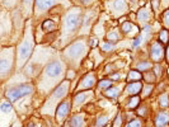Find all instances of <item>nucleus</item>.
<instances>
[{"mask_svg":"<svg viewBox=\"0 0 169 127\" xmlns=\"http://www.w3.org/2000/svg\"><path fill=\"white\" fill-rule=\"evenodd\" d=\"M65 71V65L61 60L59 58H55V60L50 61L47 64V66L44 67V71H43V75L41 78V81H40V90L42 91H48L53 85L56 84L60 78L62 76V74Z\"/></svg>","mask_w":169,"mask_h":127,"instance_id":"nucleus-1","label":"nucleus"},{"mask_svg":"<svg viewBox=\"0 0 169 127\" xmlns=\"http://www.w3.org/2000/svg\"><path fill=\"white\" fill-rule=\"evenodd\" d=\"M85 52H87V45H85L84 40L76 41V42L71 43L64 51V57L70 62H74L75 66H78L81 58L84 57Z\"/></svg>","mask_w":169,"mask_h":127,"instance_id":"nucleus-2","label":"nucleus"},{"mask_svg":"<svg viewBox=\"0 0 169 127\" xmlns=\"http://www.w3.org/2000/svg\"><path fill=\"white\" fill-rule=\"evenodd\" d=\"M33 50V36H32L31 28H27V34L23 40V42L18 47V66H23L26 61L29 58Z\"/></svg>","mask_w":169,"mask_h":127,"instance_id":"nucleus-3","label":"nucleus"},{"mask_svg":"<svg viewBox=\"0 0 169 127\" xmlns=\"http://www.w3.org/2000/svg\"><path fill=\"white\" fill-rule=\"evenodd\" d=\"M83 22V17L80 13L79 8H73L69 13L66 14L64 20V33L65 34H73L76 32V29L80 27Z\"/></svg>","mask_w":169,"mask_h":127,"instance_id":"nucleus-4","label":"nucleus"},{"mask_svg":"<svg viewBox=\"0 0 169 127\" xmlns=\"http://www.w3.org/2000/svg\"><path fill=\"white\" fill-rule=\"evenodd\" d=\"M67 90H69V81H62L61 84H59V87L53 90V93L51 94V98L46 102L44 107L42 108L43 113H52V109L55 108L56 104H60L59 100L64 97H66Z\"/></svg>","mask_w":169,"mask_h":127,"instance_id":"nucleus-5","label":"nucleus"},{"mask_svg":"<svg viewBox=\"0 0 169 127\" xmlns=\"http://www.w3.org/2000/svg\"><path fill=\"white\" fill-rule=\"evenodd\" d=\"M32 93H33V87L31 84H19L5 91V97L9 102H15L22 97H26Z\"/></svg>","mask_w":169,"mask_h":127,"instance_id":"nucleus-6","label":"nucleus"},{"mask_svg":"<svg viewBox=\"0 0 169 127\" xmlns=\"http://www.w3.org/2000/svg\"><path fill=\"white\" fill-rule=\"evenodd\" d=\"M13 52L14 50L11 47L9 48H3L1 56H0V73L1 78H5L13 67Z\"/></svg>","mask_w":169,"mask_h":127,"instance_id":"nucleus-7","label":"nucleus"},{"mask_svg":"<svg viewBox=\"0 0 169 127\" xmlns=\"http://www.w3.org/2000/svg\"><path fill=\"white\" fill-rule=\"evenodd\" d=\"M69 112H70V102L69 100H65V102L60 103V104L57 105V109H56V121H57V123L61 125L65 121V118L67 117Z\"/></svg>","mask_w":169,"mask_h":127,"instance_id":"nucleus-8","label":"nucleus"},{"mask_svg":"<svg viewBox=\"0 0 169 127\" xmlns=\"http://www.w3.org/2000/svg\"><path fill=\"white\" fill-rule=\"evenodd\" d=\"M164 56V48L162 47V45L158 42H154L150 47V57L153 61H160Z\"/></svg>","mask_w":169,"mask_h":127,"instance_id":"nucleus-9","label":"nucleus"},{"mask_svg":"<svg viewBox=\"0 0 169 127\" xmlns=\"http://www.w3.org/2000/svg\"><path fill=\"white\" fill-rule=\"evenodd\" d=\"M96 84V75H94L93 73L88 74V75H85L84 78L80 80L79 85L76 89L78 90H83V89H90L93 85Z\"/></svg>","mask_w":169,"mask_h":127,"instance_id":"nucleus-10","label":"nucleus"},{"mask_svg":"<svg viewBox=\"0 0 169 127\" xmlns=\"http://www.w3.org/2000/svg\"><path fill=\"white\" fill-rule=\"evenodd\" d=\"M57 3V0H36L34 1V8L37 13L44 11L50 8H52L53 5Z\"/></svg>","mask_w":169,"mask_h":127,"instance_id":"nucleus-11","label":"nucleus"},{"mask_svg":"<svg viewBox=\"0 0 169 127\" xmlns=\"http://www.w3.org/2000/svg\"><path fill=\"white\" fill-rule=\"evenodd\" d=\"M150 32H151V26H145L144 27V29H142V34L140 37H137V38H135V40H133V47H135V48H137L139 46L141 45V43H144L145 41H147L149 40V37H150Z\"/></svg>","mask_w":169,"mask_h":127,"instance_id":"nucleus-12","label":"nucleus"},{"mask_svg":"<svg viewBox=\"0 0 169 127\" xmlns=\"http://www.w3.org/2000/svg\"><path fill=\"white\" fill-rule=\"evenodd\" d=\"M151 18V13H150V10L147 9V8H141L140 10H139V13H137V20H139V23L142 26H146V23L150 20Z\"/></svg>","mask_w":169,"mask_h":127,"instance_id":"nucleus-13","label":"nucleus"},{"mask_svg":"<svg viewBox=\"0 0 169 127\" xmlns=\"http://www.w3.org/2000/svg\"><path fill=\"white\" fill-rule=\"evenodd\" d=\"M84 116L83 114H75L67 121L66 127H84Z\"/></svg>","mask_w":169,"mask_h":127,"instance_id":"nucleus-14","label":"nucleus"},{"mask_svg":"<svg viewBox=\"0 0 169 127\" xmlns=\"http://www.w3.org/2000/svg\"><path fill=\"white\" fill-rule=\"evenodd\" d=\"M92 95H93V91H84V93L81 91V93L76 94V95L74 97V104H75V107H79L81 103L87 102Z\"/></svg>","mask_w":169,"mask_h":127,"instance_id":"nucleus-15","label":"nucleus"},{"mask_svg":"<svg viewBox=\"0 0 169 127\" xmlns=\"http://www.w3.org/2000/svg\"><path fill=\"white\" fill-rule=\"evenodd\" d=\"M169 122V113L168 112H160L155 117V126L156 127H164Z\"/></svg>","mask_w":169,"mask_h":127,"instance_id":"nucleus-16","label":"nucleus"},{"mask_svg":"<svg viewBox=\"0 0 169 127\" xmlns=\"http://www.w3.org/2000/svg\"><path fill=\"white\" fill-rule=\"evenodd\" d=\"M112 9L116 11V14H123L127 10V4L125 0H113Z\"/></svg>","mask_w":169,"mask_h":127,"instance_id":"nucleus-17","label":"nucleus"},{"mask_svg":"<svg viewBox=\"0 0 169 127\" xmlns=\"http://www.w3.org/2000/svg\"><path fill=\"white\" fill-rule=\"evenodd\" d=\"M142 89V84L141 83H139V81H136V83H130L129 85H127V88H126V93L127 94H137L139 91H140Z\"/></svg>","mask_w":169,"mask_h":127,"instance_id":"nucleus-18","label":"nucleus"},{"mask_svg":"<svg viewBox=\"0 0 169 127\" xmlns=\"http://www.w3.org/2000/svg\"><path fill=\"white\" fill-rule=\"evenodd\" d=\"M122 32L126 34H136L137 33V27L130 22H125L122 24Z\"/></svg>","mask_w":169,"mask_h":127,"instance_id":"nucleus-19","label":"nucleus"},{"mask_svg":"<svg viewBox=\"0 0 169 127\" xmlns=\"http://www.w3.org/2000/svg\"><path fill=\"white\" fill-rule=\"evenodd\" d=\"M118 94H120V88L117 87H112L106 91V97H108V98H117Z\"/></svg>","mask_w":169,"mask_h":127,"instance_id":"nucleus-20","label":"nucleus"},{"mask_svg":"<svg viewBox=\"0 0 169 127\" xmlns=\"http://www.w3.org/2000/svg\"><path fill=\"white\" fill-rule=\"evenodd\" d=\"M114 43L113 42H109V41H107V42H102L100 43V48H102V51H112V50H114Z\"/></svg>","mask_w":169,"mask_h":127,"instance_id":"nucleus-21","label":"nucleus"},{"mask_svg":"<svg viewBox=\"0 0 169 127\" xmlns=\"http://www.w3.org/2000/svg\"><path fill=\"white\" fill-rule=\"evenodd\" d=\"M159 105L162 108H168L169 105V98L167 94H162V95L159 97Z\"/></svg>","mask_w":169,"mask_h":127,"instance_id":"nucleus-22","label":"nucleus"},{"mask_svg":"<svg viewBox=\"0 0 169 127\" xmlns=\"http://www.w3.org/2000/svg\"><path fill=\"white\" fill-rule=\"evenodd\" d=\"M43 29H44V31H47V32L55 31V29H56L55 22H52V20H46V22L43 23Z\"/></svg>","mask_w":169,"mask_h":127,"instance_id":"nucleus-23","label":"nucleus"},{"mask_svg":"<svg viewBox=\"0 0 169 127\" xmlns=\"http://www.w3.org/2000/svg\"><path fill=\"white\" fill-rule=\"evenodd\" d=\"M126 127H144V122L140 120H132L127 123Z\"/></svg>","mask_w":169,"mask_h":127,"instance_id":"nucleus-24","label":"nucleus"},{"mask_svg":"<svg viewBox=\"0 0 169 127\" xmlns=\"http://www.w3.org/2000/svg\"><path fill=\"white\" fill-rule=\"evenodd\" d=\"M107 122H108V117H106V116L98 117V120H97V122H96V126L97 127H103V126H106Z\"/></svg>","mask_w":169,"mask_h":127,"instance_id":"nucleus-25","label":"nucleus"},{"mask_svg":"<svg viewBox=\"0 0 169 127\" xmlns=\"http://www.w3.org/2000/svg\"><path fill=\"white\" fill-rule=\"evenodd\" d=\"M141 76L142 75L139 71H131L129 74V78H127V79H129V80H140Z\"/></svg>","mask_w":169,"mask_h":127,"instance_id":"nucleus-26","label":"nucleus"},{"mask_svg":"<svg viewBox=\"0 0 169 127\" xmlns=\"http://www.w3.org/2000/svg\"><path fill=\"white\" fill-rule=\"evenodd\" d=\"M98 87H99V89H107V88H111L112 87V80H102L98 84Z\"/></svg>","mask_w":169,"mask_h":127,"instance_id":"nucleus-27","label":"nucleus"},{"mask_svg":"<svg viewBox=\"0 0 169 127\" xmlns=\"http://www.w3.org/2000/svg\"><path fill=\"white\" fill-rule=\"evenodd\" d=\"M139 102H140V99H139V97H133V98L130 99V102H129V108H136L137 107V104H139Z\"/></svg>","mask_w":169,"mask_h":127,"instance_id":"nucleus-28","label":"nucleus"},{"mask_svg":"<svg viewBox=\"0 0 169 127\" xmlns=\"http://www.w3.org/2000/svg\"><path fill=\"white\" fill-rule=\"evenodd\" d=\"M151 90H153V84H147L145 88H142V98H146Z\"/></svg>","mask_w":169,"mask_h":127,"instance_id":"nucleus-29","label":"nucleus"},{"mask_svg":"<svg viewBox=\"0 0 169 127\" xmlns=\"http://www.w3.org/2000/svg\"><path fill=\"white\" fill-rule=\"evenodd\" d=\"M107 38H108L109 41H112V42H113V41H117L118 38H120V36L117 34V32L113 31V32H109V33L107 34Z\"/></svg>","mask_w":169,"mask_h":127,"instance_id":"nucleus-30","label":"nucleus"},{"mask_svg":"<svg viewBox=\"0 0 169 127\" xmlns=\"http://www.w3.org/2000/svg\"><path fill=\"white\" fill-rule=\"evenodd\" d=\"M151 66H153V65H151L150 62H141V64L137 65V69L139 70H149Z\"/></svg>","mask_w":169,"mask_h":127,"instance_id":"nucleus-31","label":"nucleus"},{"mask_svg":"<svg viewBox=\"0 0 169 127\" xmlns=\"http://www.w3.org/2000/svg\"><path fill=\"white\" fill-rule=\"evenodd\" d=\"M159 38H160V41H162L163 43H165L168 41V32L167 31H162V32H160Z\"/></svg>","mask_w":169,"mask_h":127,"instance_id":"nucleus-32","label":"nucleus"},{"mask_svg":"<svg viewBox=\"0 0 169 127\" xmlns=\"http://www.w3.org/2000/svg\"><path fill=\"white\" fill-rule=\"evenodd\" d=\"M146 113H147V108L146 107H142V108L137 109V114H139V116H146Z\"/></svg>","mask_w":169,"mask_h":127,"instance_id":"nucleus-33","label":"nucleus"},{"mask_svg":"<svg viewBox=\"0 0 169 127\" xmlns=\"http://www.w3.org/2000/svg\"><path fill=\"white\" fill-rule=\"evenodd\" d=\"M144 78H145V79H146V80H147V81H149V83H150V84H153V81H154V80H155V76H154V75H153V74H151V75H147V74H145V75H144Z\"/></svg>","mask_w":169,"mask_h":127,"instance_id":"nucleus-34","label":"nucleus"},{"mask_svg":"<svg viewBox=\"0 0 169 127\" xmlns=\"http://www.w3.org/2000/svg\"><path fill=\"white\" fill-rule=\"evenodd\" d=\"M164 24L167 27H169V10H167L164 13Z\"/></svg>","mask_w":169,"mask_h":127,"instance_id":"nucleus-35","label":"nucleus"},{"mask_svg":"<svg viewBox=\"0 0 169 127\" xmlns=\"http://www.w3.org/2000/svg\"><path fill=\"white\" fill-rule=\"evenodd\" d=\"M121 121H122V117H121V114H118L117 118H116V121H114V127H120Z\"/></svg>","mask_w":169,"mask_h":127,"instance_id":"nucleus-36","label":"nucleus"},{"mask_svg":"<svg viewBox=\"0 0 169 127\" xmlns=\"http://www.w3.org/2000/svg\"><path fill=\"white\" fill-rule=\"evenodd\" d=\"M93 1L94 0H79V3L80 4H83V5H90Z\"/></svg>","mask_w":169,"mask_h":127,"instance_id":"nucleus-37","label":"nucleus"},{"mask_svg":"<svg viewBox=\"0 0 169 127\" xmlns=\"http://www.w3.org/2000/svg\"><path fill=\"white\" fill-rule=\"evenodd\" d=\"M74 76H75V71H74V70H69V71H67V76H66V78L67 79H73Z\"/></svg>","mask_w":169,"mask_h":127,"instance_id":"nucleus-38","label":"nucleus"},{"mask_svg":"<svg viewBox=\"0 0 169 127\" xmlns=\"http://www.w3.org/2000/svg\"><path fill=\"white\" fill-rule=\"evenodd\" d=\"M121 78V75L118 73H116V74H111V79L112 80H118V79Z\"/></svg>","mask_w":169,"mask_h":127,"instance_id":"nucleus-39","label":"nucleus"},{"mask_svg":"<svg viewBox=\"0 0 169 127\" xmlns=\"http://www.w3.org/2000/svg\"><path fill=\"white\" fill-rule=\"evenodd\" d=\"M90 46L96 47L97 46V38H90Z\"/></svg>","mask_w":169,"mask_h":127,"instance_id":"nucleus-40","label":"nucleus"},{"mask_svg":"<svg viewBox=\"0 0 169 127\" xmlns=\"http://www.w3.org/2000/svg\"><path fill=\"white\" fill-rule=\"evenodd\" d=\"M31 1H32V0H24V5L27 7V9L29 8V4H31Z\"/></svg>","mask_w":169,"mask_h":127,"instance_id":"nucleus-41","label":"nucleus"},{"mask_svg":"<svg viewBox=\"0 0 169 127\" xmlns=\"http://www.w3.org/2000/svg\"><path fill=\"white\" fill-rule=\"evenodd\" d=\"M26 127H34V123H32V122H29V123H27Z\"/></svg>","mask_w":169,"mask_h":127,"instance_id":"nucleus-42","label":"nucleus"},{"mask_svg":"<svg viewBox=\"0 0 169 127\" xmlns=\"http://www.w3.org/2000/svg\"><path fill=\"white\" fill-rule=\"evenodd\" d=\"M167 58H168V61H169V48H168V51H167Z\"/></svg>","mask_w":169,"mask_h":127,"instance_id":"nucleus-43","label":"nucleus"}]
</instances>
